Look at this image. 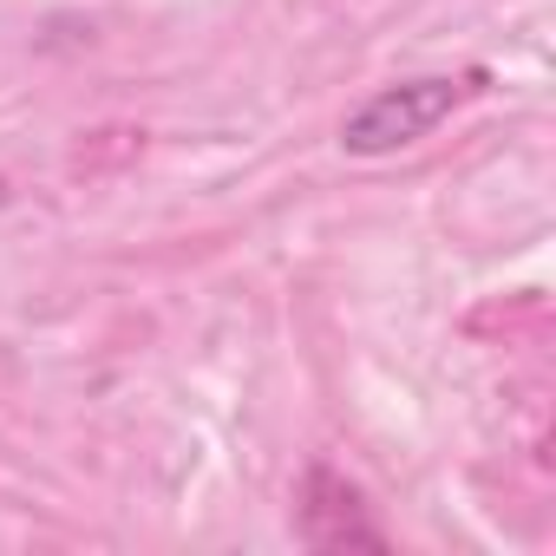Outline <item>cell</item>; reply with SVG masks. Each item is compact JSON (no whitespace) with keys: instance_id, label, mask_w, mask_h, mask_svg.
<instances>
[{"instance_id":"obj_1","label":"cell","mask_w":556,"mask_h":556,"mask_svg":"<svg viewBox=\"0 0 556 556\" xmlns=\"http://www.w3.org/2000/svg\"><path fill=\"white\" fill-rule=\"evenodd\" d=\"M458 99H465V79H445V73H432V79H400V86L374 92L361 112H348L341 144H348L354 157H387V151L426 138L432 125H445Z\"/></svg>"},{"instance_id":"obj_2","label":"cell","mask_w":556,"mask_h":556,"mask_svg":"<svg viewBox=\"0 0 556 556\" xmlns=\"http://www.w3.org/2000/svg\"><path fill=\"white\" fill-rule=\"evenodd\" d=\"M302 536H308L315 549H387V536L367 523L361 497H354L328 465H315L308 484H302Z\"/></svg>"},{"instance_id":"obj_3","label":"cell","mask_w":556,"mask_h":556,"mask_svg":"<svg viewBox=\"0 0 556 556\" xmlns=\"http://www.w3.org/2000/svg\"><path fill=\"white\" fill-rule=\"evenodd\" d=\"M0 203H8V184H0Z\"/></svg>"}]
</instances>
